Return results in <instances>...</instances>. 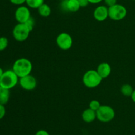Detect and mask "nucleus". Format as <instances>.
<instances>
[{
	"label": "nucleus",
	"mask_w": 135,
	"mask_h": 135,
	"mask_svg": "<svg viewBox=\"0 0 135 135\" xmlns=\"http://www.w3.org/2000/svg\"><path fill=\"white\" fill-rule=\"evenodd\" d=\"M12 70L19 78L29 75L32 70V64L26 58H21L13 63Z\"/></svg>",
	"instance_id": "1"
},
{
	"label": "nucleus",
	"mask_w": 135,
	"mask_h": 135,
	"mask_svg": "<svg viewBox=\"0 0 135 135\" xmlns=\"http://www.w3.org/2000/svg\"><path fill=\"white\" fill-rule=\"evenodd\" d=\"M18 81L19 78L13 70H7L0 78V87L10 90L17 86Z\"/></svg>",
	"instance_id": "2"
},
{
	"label": "nucleus",
	"mask_w": 135,
	"mask_h": 135,
	"mask_svg": "<svg viewBox=\"0 0 135 135\" xmlns=\"http://www.w3.org/2000/svg\"><path fill=\"white\" fill-rule=\"evenodd\" d=\"M102 78L96 70H90L86 71L83 77V84L88 88H94L101 83Z\"/></svg>",
	"instance_id": "3"
},
{
	"label": "nucleus",
	"mask_w": 135,
	"mask_h": 135,
	"mask_svg": "<svg viewBox=\"0 0 135 135\" xmlns=\"http://www.w3.org/2000/svg\"><path fill=\"white\" fill-rule=\"evenodd\" d=\"M115 116V110L109 105H101L96 111V118L102 123H109Z\"/></svg>",
	"instance_id": "4"
},
{
	"label": "nucleus",
	"mask_w": 135,
	"mask_h": 135,
	"mask_svg": "<svg viewBox=\"0 0 135 135\" xmlns=\"http://www.w3.org/2000/svg\"><path fill=\"white\" fill-rule=\"evenodd\" d=\"M30 30L25 23H18L14 26L13 29V37L18 42H23L26 40L29 37Z\"/></svg>",
	"instance_id": "5"
},
{
	"label": "nucleus",
	"mask_w": 135,
	"mask_h": 135,
	"mask_svg": "<svg viewBox=\"0 0 135 135\" xmlns=\"http://www.w3.org/2000/svg\"><path fill=\"white\" fill-rule=\"evenodd\" d=\"M109 17L113 21H121L126 17L127 10L126 7L121 4H115L108 7Z\"/></svg>",
	"instance_id": "6"
},
{
	"label": "nucleus",
	"mask_w": 135,
	"mask_h": 135,
	"mask_svg": "<svg viewBox=\"0 0 135 135\" xmlns=\"http://www.w3.org/2000/svg\"><path fill=\"white\" fill-rule=\"evenodd\" d=\"M56 43L58 47L63 50H69L73 46V38L69 33H61L57 37Z\"/></svg>",
	"instance_id": "7"
},
{
	"label": "nucleus",
	"mask_w": 135,
	"mask_h": 135,
	"mask_svg": "<svg viewBox=\"0 0 135 135\" xmlns=\"http://www.w3.org/2000/svg\"><path fill=\"white\" fill-rule=\"evenodd\" d=\"M15 17L18 23H25L31 17L29 8L24 5H20L15 12Z\"/></svg>",
	"instance_id": "8"
},
{
	"label": "nucleus",
	"mask_w": 135,
	"mask_h": 135,
	"mask_svg": "<svg viewBox=\"0 0 135 135\" xmlns=\"http://www.w3.org/2000/svg\"><path fill=\"white\" fill-rule=\"evenodd\" d=\"M18 83H19L21 87L26 91L34 90L37 86L36 79L31 74L19 78Z\"/></svg>",
	"instance_id": "9"
},
{
	"label": "nucleus",
	"mask_w": 135,
	"mask_h": 135,
	"mask_svg": "<svg viewBox=\"0 0 135 135\" xmlns=\"http://www.w3.org/2000/svg\"><path fill=\"white\" fill-rule=\"evenodd\" d=\"M94 17L95 19L100 22H102L109 17L108 14V7L106 5H100L98 6L94 11Z\"/></svg>",
	"instance_id": "10"
},
{
	"label": "nucleus",
	"mask_w": 135,
	"mask_h": 135,
	"mask_svg": "<svg viewBox=\"0 0 135 135\" xmlns=\"http://www.w3.org/2000/svg\"><path fill=\"white\" fill-rule=\"evenodd\" d=\"M61 7L63 10L73 13L78 11L80 8L78 0H64L61 3Z\"/></svg>",
	"instance_id": "11"
},
{
	"label": "nucleus",
	"mask_w": 135,
	"mask_h": 135,
	"mask_svg": "<svg viewBox=\"0 0 135 135\" xmlns=\"http://www.w3.org/2000/svg\"><path fill=\"white\" fill-rule=\"evenodd\" d=\"M97 72L102 78V79L106 78L109 76L112 72V68L108 62H102L98 66Z\"/></svg>",
	"instance_id": "12"
},
{
	"label": "nucleus",
	"mask_w": 135,
	"mask_h": 135,
	"mask_svg": "<svg viewBox=\"0 0 135 135\" xmlns=\"http://www.w3.org/2000/svg\"><path fill=\"white\" fill-rule=\"evenodd\" d=\"M82 119L86 123H92L96 118V111L91 109L89 107L86 109L82 113Z\"/></svg>",
	"instance_id": "13"
},
{
	"label": "nucleus",
	"mask_w": 135,
	"mask_h": 135,
	"mask_svg": "<svg viewBox=\"0 0 135 135\" xmlns=\"http://www.w3.org/2000/svg\"><path fill=\"white\" fill-rule=\"evenodd\" d=\"M10 97V90L1 88L0 89V104L6 105Z\"/></svg>",
	"instance_id": "14"
},
{
	"label": "nucleus",
	"mask_w": 135,
	"mask_h": 135,
	"mask_svg": "<svg viewBox=\"0 0 135 135\" xmlns=\"http://www.w3.org/2000/svg\"><path fill=\"white\" fill-rule=\"evenodd\" d=\"M38 13L40 16L43 17H47L51 15V7L47 4L44 3L38 9Z\"/></svg>",
	"instance_id": "15"
},
{
	"label": "nucleus",
	"mask_w": 135,
	"mask_h": 135,
	"mask_svg": "<svg viewBox=\"0 0 135 135\" xmlns=\"http://www.w3.org/2000/svg\"><path fill=\"white\" fill-rule=\"evenodd\" d=\"M120 90H121V93L124 96L126 97H131L132 94L134 91V89H133V86L130 84H128V83L123 85Z\"/></svg>",
	"instance_id": "16"
},
{
	"label": "nucleus",
	"mask_w": 135,
	"mask_h": 135,
	"mask_svg": "<svg viewBox=\"0 0 135 135\" xmlns=\"http://www.w3.org/2000/svg\"><path fill=\"white\" fill-rule=\"evenodd\" d=\"M26 3L27 6L31 9H38L44 3V0H26Z\"/></svg>",
	"instance_id": "17"
},
{
	"label": "nucleus",
	"mask_w": 135,
	"mask_h": 135,
	"mask_svg": "<svg viewBox=\"0 0 135 135\" xmlns=\"http://www.w3.org/2000/svg\"><path fill=\"white\" fill-rule=\"evenodd\" d=\"M101 106L100 101L96 99H93V100L91 101L89 103V108L91 109L94 110V111H96Z\"/></svg>",
	"instance_id": "18"
},
{
	"label": "nucleus",
	"mask_w": 135,
	"mask_h": 135,
	"mask_svg": "<svg viewBox=\"0 0 135 135\" xmlns=\"http://www.w3.org/2000/svg\"><path fill=\"white\" fill-rule=\"evenodd\" d=\"M9 41L7 38L5 37H0V51H3L8 46Z\"/></svg>",
	"instance_id": "19"
},
{
	"label": "nucleus",
	"mask_w": 135,
	"mask_h": 135,
	"mask_svg": "<svg viewBox=\"0 0 135 135\" xmlns=\"http://www.w3.org/2000/svg\"><path fill=\"white\" fill-rule=\"evenodd\" d=\"M25 24H26V26L28 27V29H30V31H32V30H33V29H34V25H35V21H34V19L31 17L26 22H25Z\"/></svg>",
	"instance_id": "20"
},
{
	"label": "nucleus",
	"mask_w": 135,
	"mask_h": 135,
	"mask_svg": "<svg viewBox=\"0 0 135 135\" xmlns=\"http://www.w3.org/2000/svg\"><path fill=\"white\" fill-rule=\"evenodd\" d=\"M104 1L105 3V5L108 7H112L117 4V0H104Z\"/></svg>",
	"instance_id": "21"
},
{
	"label": "nucleus",
	"mask_w": 135,
	"mask_h": 135,
	"mask_svg": "<svg viewBox=\"0 0 135 135\" xmlns=\"http://www.w3.org/2000/svg\"><path fill=\"white\" fill-rule=\"evenodd\" d=\"M5 114H6V109L5 105L0 104V120L5 116Z\"/></svg>",
	"instance_id": "22"
},
{
	"label": "nucleus",
	"mask_w": 135,
	"mask_h": 135,
	"mask_svg": "<svg viewBox=\"0 0 135 135\" xmlns=\"http://www.w3.org/2000/svg\"><path fill=\"white\" fill-rule=\"evenodd\" d=\"M11 3L15 5H22L25 3H26V0H9Z\"/></svg>",
	"instance_id": "23"
},
{
	"label": "nucleus",
	"mask_w": 135,
	"mask_h": 135,
	"mask_svg": "<svg viewBox=\"0 0 135 135\" xmlns=\"http://www.w3.org/2000/svg\"><path fill=\"white\" fill-rule=\"evenodd\" d=\"M78 1H79L80 7H86L90 3L88 0H78Z\"/></svg>",
	"instance_id": "24"
},
{
	"label": "nucleus",
	"mask_w": 135,
	"mask_h": 135,
	"mask_svg": "<svg viewBox=\"0 0 135 135\" xmlns=\"http://www.w3.org/2000/svg\"><path fill=\"white\" fill-rule=\"evenodd\" d=\"M35 135H50L49 132L46 130H39L36 132Z\"/></svg>",
	"instance_id": "25"
},
{
	"label": "nucleus",
	"mask_w": 135,
	"mask_h": 135,
	"mask_svg": "<svg viewBox=\"0 0 135 135\" xmlns=\"http://www.w3.org/2000/svg\"><path fill=\"white\" fill-rule=\"evenodd\" d=\"M104 0H88L90 3H92V4H98L100 3V2H102Z\"/></svg>",
	"instance_id": "26"
},
{
	"label": "nucleus",
	"mask_w": 135,
	"mask_h": 135,
	"mask_svg": "<svg viewBox=\"0 0 135 135\" xmlns=\"http://www.w3.org/2000/svg\"><path fill=\"white\" fill-rule=\"evenodd\" d=\"M131 97L133 101L135 103V89H134V91H133V94H132V95H131Z\"/></svg>",
	"instance_id": "27"
},
{
	"label": "nucleus",
	"mask_w": 135,
	"mask_h": 135,
	"mask_svg": "<svg viewBox=\"0 0 135 135\" xmlns=\"http://www.w3.org/2000/svg\"><path fill=\"white\" fill-rule=\"evenodd\" d=\"M3 72H4L3 70V69L1 68H0V78H1V77L2 76V75H3Z\"/></svg>",
	"instance_id": "28"
},
{
	"label": "nucleus",
	"mask_w": 135,
	"mask_h": 135,
	"mask_svg": "<svg viewBox=\"0 0 135 135\" xmlns=\"http://www.w3.org/2000/svg\"><path fill=\"white\" fill-rule=\"evenodd\" d=\"M0 89H1V87H0Z\"/></svg>",
	"instance_id": "29"
},
{
	"label": "nucleus",
	"mask_w": 135,
	"mask_h": 135,
	"mask_svg": "<svg viewBox=\"0 0 135 135\" xmlns=\"http://www.w3.org/2000/svg\"><path fill=\"white\" fill-rule=\"evenodd\" d=\"M133 1H135V0H133Z\"/></svg>",
	"instance_id": "30"
}]
</instances>
